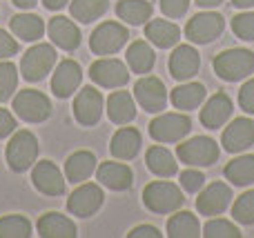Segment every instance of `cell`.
Returning <instances> with one entry per match:
<instances>
[{"instance_id":"cell-39","label":"cell","mask_w":254,"mask_h":238,"mask_svg":"<svg viewBox=\"0 0 254 238\" xmlns=\"http://www.w3.org/2000/svg\"><path fill=\"white\" fill-rule=\"evenodd\" d=\"M232 31L241 40H254V11H243L232 18Z\"/></svg>"},{"instance_id":"cell-48","label":"cell","mask_w":254,"mask_h":238,"mask_svg":"<svg viewBox=\"0 0 254 238\" xmlns=\"http://www.w3.org/2000/svg\"><path fill=\"white\" fill-rule=\"evenodd\" d=\"M36 2H38V0H13V4L20 7V9H31Z\"/></svg>"},{"instance_id":"cell-4","label":"cell","mask_w":254,"mask_h":238,"mask_svg":"<svg viewBox=\"0 0 254 238\" xmlns=\"http://www.w3.org/2000/svg\"><path fill=\"white\" fill-rule=\"evenodd\" d=\"M36 156H38V141H36L34 134L27 132V129L13 134V138L7 145L9 167L13 172H25L36 163Z\"/></svg>"},{"instance_id":"cell-47","label":"cell","mask_w":254,"mask_h":238,"mask_svg":"<svg viewBox=\"0 0 254 238\" xmlns=\"http://www.w3.org/2000/svg\"><path fill=\"white\" fill-rule=\"evenodd\" d=\"M221 2H223V0H194V4H198V7H203V9H212V7H219Z\"/></svg>"},{"instance_id":"cell-40","label":"cell","mask_w":254,"mask_h":238,"mask_svg":"<svg viewBox=\"0 0 254 238\" xmlns=\"http://www.w3.org/2000/svg\"><path fill=\"white\" fill-rule=\"evenodd\" d=\"M203 185H205V176H203V172H198V169H185V172L181 174V187H183L185 191H190V194H196Z\"/></svg>"},{"instance_id":"cell-12","label":"cell","mask_w":254,"mask_h":238,"mask_svg":"<svg viewBox=\"0 0 254 238\" xmlns=\"http://www.w3.org/2000/svg\"><path fill=\"white\" fill-rule=\"evenodd\" d=\"M103 200H105V196H103L101 187L94 185V183H85V185H80L78 190L69 196V200H67V209H69L74 216L87 218V216H92V214H96L98 209H101Z\"/></svg>"},{"instance_id":"cell-26","label":"cell","mask_w":254,"mask_h":238,"mask_svg":"<svg viewBox=\"0 0 254 238\" xmlns=\"http://www.w3.org/2000/svg\"><path fill=\"white\" fill-rule=\"evenodd\" d=\"M107 116L112 123L116 125H127L134 120L136 116V102L131 94L127 92H114L107 98Z\"/></svg>"},{"instance_id":"cell-5","label":"cell","mask_w":254,"mask_h":238,"mask_svg":"<svg viewBox=\"0 0 254 238\" xmlns=\"http://www.w3.org/2000/svg\"><path fill=\"white\" fill-rule=\"evenodd\" d=\"M225 20L216 11H201L192 16V20L185 25V36L194 45H210L223 34Z\"/></svg>"},{"instance_id":"cell-19","label":"cell","mask_w":254,"mask_h":238,"mask_svg":"<svg viewBox=\"0 0 254 238\" xmlns=\"http://www.w3.org/2000/svg\"><path fill=\"white\" fill-rule=\"evenodd\" d=\"M80 80H83V71H80V65L74 60H63L61 65L56 67L52 78V92L56 94L58 98H67L78 89Z\"/></svg>"},{"instance_id":"cell-24","label":"cell","mask_w":254,"mask_h":238,"mask_svg":"<svg viewBox=\"0 0 254 238\" xmlns=\"http://www.w3.org/2000/svg\"><path fill=\"white\" fill-rule=\"evenodd\" d=\"M38 234L43 238H74L76 225L63 214L49 212L38 221Z\"/></svg>"},{"instance_id":"cell-1","label":"cell","mask_w":254,"mask_h":238,"mask_svg":"<svg viewBox=\"0 0 254 238\" xmlns=\"http://www.w3.org/2000/svg\"><path fill=\"white\" fill-rule=\"evenodd\" d=\"M214 71L221 80H228V83H237L243 80L254 71V53L250 49H225V51L216 53L214 56Z\"/></svg>"},{"instance_id":"cell-36","label":"cell","mask_w":254,"mask_h":238,"mask_svg":"<svg viewBox=\"0 0 254 238\" xmlns=\"http://www.w3.org/2000/svg\"><path fill=\"white\" fill-rule=\"evenodd\" d=\"M232 216L241 225H254V190L241 194L232 205Z\"/></svg>"},{"instance_id":"cell-13","label":"cell","mask_w":254,"mask_h":238,"mask_svg":"<svg viewBox=\"0 0 254 238\" xmlns=\"http://www.w3.org/2000/svg\"><path fill=\"white\" fill-rule=\"evenodd\" d=\"M230 203H232V190L228 183H212L198 194L196 209L203 216H219L228 209Z\"/></svg>"},{"instance_id":"cell-42","label":"cell","mask_w":254,"mask_h":238,"mask_svg":"<svg viewBox=\"0 0 254 238\" xmlns=\"http://www.w3.org/2000/svg\"><path fill=\"white\" fill-rule=\"evenodd\" d=\"M239 105L243 111L254 114V78H250L241 89H239Z\"/></svg>"},{"instance_id":"cell-29","label":"cell","mask_w":254,"mask_h":238,"mask_svg":"<svg viewBox=\"0 0 254 238\" xmlns=\"http://www.w3.org/2000/svg\"><path fill=\"white\" fill-rule=\"evenodd\" d=\"M145 163H147L149 172L156 174V176H163V178L174 176L176 169H179V165H176L172 151L165 149V147H161V145L152 147V149L147 151V156H145Z\"/></svg>"},{"instance_id":"cell-15","label":"cell","mask_w":254,"mask_h":238,"mask_svg":"<svg viewBox=\"0 0 254 238\" xmlns=\"http://www.w3.org/2000/svg\"><path fill=\"white\" fill-rule=\"evenodd\" d=\"M221 145L230 154L246 151L248 147L254 145V120L250 118H234L228 125V129L221 136Z\"/></svg>"},{"instance_id":"cell-41","label":"cell","mask_w":254,"mask_h":238,"mask_svg":"<svg viewBox=\"0 0 254 238\" xmlns=\"http://www.w3.org/2000/svg\"><path fill=\"white\" fill-rule=\"evenodd\" d=\"M190 0H161V11L167 18H181L188 13Z\"/></svg>"},{"instance_id":"cell-35","label":"cell","mask_w":254,"mask_h":238,"mask_svg":"<svg viewBox=\"0 0 254 238\" xmlns=\"http://www.w3.org/2000/svg\"><path fill=\"white\" fill-rule=\"evenodd\" d=\"M29 234H31V225L20 214L0 218V238H27Z\"/></svg>"},{"instance_id":"cell-21","label":"cell","mask_w":254,"mask_h":238,"mask_svg":"<svg viewBox=\"0 0 254 238\" xmlns=\"http://www.w3.org/2000/svg\"><path fill=\"white\" fill-rule=\"evenodd\" d=\"M96 176L103 185L114 191L129 190L131 183H134V174L123 163H101V167L96 169Z\"/></svg>"},{"instance_id":"cell-17","label":"cell","mask_w":254,"mask_h":238,"mask_svg":"<svg viewBox=\"0 0 254 238\" xmlns=\"http://www.w3.org/2000/svg\"><path fill=\"white\" fill-rule=\"evenodd\" d=\"M232 111H234V107H232L230 96H228V94H223V92H219V94H214V96H210V100L203 105L198 118H201L203 127L219 129V127H223V125L230 120Z\"/></svg>"},{"instance_id":"cell-18","label":"cell","mask_w":254,"mask_h":238,"mask_svg":"<svg viewBox=\"0 0 254 238\" xmlns=\"http://www.w3.org/2000/svg\"><path fill=\"white\" fill-rule=\"evenodd\" d=\"M31 181L36 190L47 196H61L65 191V178L52 160H40L31 172Z\"/></svg>"},{"instance_id":"cell-10","label":"cell","mask_w":254,"mask_h":238,"mask_svg":"<svg viewBox=\"0 0 254 238\" xmlns=\"http://www.w3.org/2000/svg\"><path fill=\"white\" fill-rule=\"evenodd\" d=\"M134 96L138 105L149 114H158L167 105V89L156 76H143L134 85Z\"/></svg>"},{"instance_id":"cell-22","label":"cell","mask_w":254,"mask_h":238,"mask_svg":"<svg viewBox=\"0 0 254 238\" xmlns=\"http://www.w3.org/2000/svg\"><path fill=\"white\" fill-rule=\"evenodd\" d=\"M145 36H147L149 43L156 45V47L170 49L181 40V29L174 22L156 18V20H149L147 25H145Z\"/></svg>"},{"instance_id":"cell-14","label":"cell","mask_w":254,"mask_h":238,"mask_svg":"<svg viewBox=\"0 0 254 238\" xmlns=\"http://www.w3.org/2000/svg\"><path fill=\"white\" fill-rule=\"evenodd\" d=\"M198 67H201V56L192 45H176L174 51L170 56V74L172 78L181 80H192L196 76Z\"/></svg>"},{"instance_id":"cell-38","label":"cell","mask_w":254,"mask_h":238,"mask_svg":"<svg viewBox=\"0 0 254 238\" xmlns=\"http://www.w3.org/2000/svg\"><path fill=\"white\" fill-rule=\"evenodd\" d=\"M203 232H205L203 236H207V238H239L241 236L239 227L230 221H223V218H212V221H207Z\"/></svg>"},{"instance_id":"cell-3","label":"cell","mask_w":254,"mask_h":238,"mask_svg":"<svg viewBox=\"0 0 254 238\" xmlns=\"http://www.w3.org/2000/svg\"><path fill=\"white\" fill-rule=\"evenodd\" d=\"M176 156L190 167H210L219 160V145L207 136H194L176 147Z\"/></svg>"},{"instance_id":"cell-33","label":"cell","mask_w":254,"mask_h":238,"mask_svg":"<svg viewBox=\"0 0 254 238\" xmlns=\"http://www.w3.org/2000/svg\"><path fill=\"white\" fill-rule=\"evenodd\" d=\"M201 234L198 218L190 212H179L167 221V236L172 238H196Z\"/></svg>"},{"instance_id":"cell-11","label":"cell","mask_w":254,"mask_h":238,"mask_svg":"<svg viewBox=\"0 0 254 238\" xmlns=\"http://www.w3.org/2000/svg\"><path fill=\"white\" fill-rule=\"evenodd\" d=\"M89 76L96 85L107 89H116V87H123V85L129 80V71L121 60L116 58H101L96 60L92 67H89Z\"/></svg>"},{"instance_id":"cell-37","label":"cell","mask_w":254,"mask_h":238,"mask_svg":"<svg viewBox=\"0 0 254 238\" xmlns=\"http://www.w3.org/2000/svg\"><path fill=\"white\" fill-rule=\"evenodd\" d=\"M16 85H18V69L13 62L4 60L0 62V102L9 100L11 94L16 92Z\"/></svg>"},{"instance_id":"cell-45","label":"cell","mask_w":254,"mask_h":238,"mask_svg":"<svg viewBox=\"0 0 254 238\" xmlns=\"http://www.w3.org/2000/svg\"><path fill=\"white\" fill-rule=\"evenodd\" d=\"M158 236H161V232L152 225H138L129 232V238H158Z\"/></svg>"},{"instance_id":"cell-49","label":"cell","mask_w":254,"mask_h":238,"mask_svg":"<svg viewBox=\"0 0 254 238\" xmlns=\"http://www.w3.org/2000/svg\"><path fill=\"white\" fill-rule=\"evenodd\" d=\"M232 4L239 9H250L254 7V0H232Z\"/></svg>"},{"instance_id":"cell-23","label":"cell","mask_w":254,"mask_h":238,"mask_svg":"<svg viewBox=\"0 0 254 238\" xmlns=\"http://www.w3.org/2000/svg\"><path fill=\"white\" fill-rule=\"evenodd\" d=\"M140 149V134L134 127H123L114 134L110 143V151L119 160H131Z\"/></svg>"},{"instance_id":"cell-2","label":"cell","mask_w":254,"mask_h":238,"mask_svg":"<svg viewBox=\"0 0 254 238\" xmlns=\"http://www.w3.org/2000/svg\"><path fill=\"white\" fill-rule=\"evenodd\" d=\"M183 191L174 183L156 181L143 190V203L154 214H172L183 205Z\"/></svg>"},{"instance_id":"cell-31","label":"cell","mask_w":254,"mask_h":238,"mask_svg":"<svg viewBox=\"0 0 254 238\" xmlns=\"http://www.w3.org/2000/svg\"><path fill=\"white\" fill-rule=\"evenodd\" d=\"M11 31L18 38L27 40V43H34V40L43 38L45 34V25L38 16L34 13H18L11 18Z\"/></svg>"},{"instance_id":"cell-44","label":"cell","mask_w":254,"mask_h":238,"mask_svg":"<svg viewBox=\"0 0 254 238\" xmlns=\"http://www.w3.org/2000/svg\"><path fill=\"white\" fill-rule=\"evenodd\" d=\"M13 132H16V118L7 109L0 107V138H7Z\"/></svg>"},{"instance_id":"cell-7","label":"cell","mask_w":254,"mask_h":238,"mask_svg":"<svg viewBox=\"0 0 254 238\" xmlns=\"http://www.w3.org/2000/svg\"><path fill=\"white\" fill-rule=\"evenodd\" d=\"M129 38V31L125 29L121 22H103L94 29L92 38H89V47H92L94 53L98 56H110V53H116L121 47L127 43Z\"/></svg>"},{"instance_id":"cell-6","label":"cell","mask_w":254,"mask_h":238,"mask_svg":"<svg viewBox=\"0 0 254 238\" xmlns=\"http://www.w3.org/2000/svg\"><path fill=\"white\" fill-rule=\"evenodd\" d=\"M192 132V120L185 114H161L149 123V136L156 143H179Z\"/></svg>"},{"instance_id":"cell-32","label":"cell","mask_w":254,"mask_h":238,"mask_svg":"<svg viewBox=\"0 0 254 238\" xmlns=\"http://www.w3.org/2000/svg\"><path fill=\"white\" fill-rule=\"evenodd\" d=\"M154 60H156L154 49L149 47V43H145V40H136V43H131L129 49H127V65H129L131 71H136V74H147L154 67Z\"/></svg>"},{"instance_id":"cell-25","label":"cell","mask_w":254,"mask_h":238,"mask_svg":"<svg viewBox=\"0 0 254 238\" xmlns=\"http://www.w3.org/2000/svg\"><path fill=\"white\" fill-rule=\"evenodd\" d=\"M94 169H96V156L92 151H76L65 163V176L69 183L78 185V183L87 181L92 176Z\"/></svg>"},{"instance_id":"cell-27","label":"cell","mask_w":254,"mask_h":238,"mask_svg":"<svg viewBox=\"0 0 254 238\" xmlns=\"http://www.w3.org/2000/svg\"><path fill=\"white\" fill-rule=\"evenodd\" d=\"M170 100L176 109H196L205 100V87L201 83H183L174 87V92L170 94Z\"/></svg>"},{"instance_id":"cell-16","label":"cell","mask_w":254,"mask_h":238,"mask_svg":"<svg viewBox=\"0 0 254 238\" xmlns=\"http://www.w3.org/2000/svg\"><path fill=\"white\" fill-rule=\"evenodd\" d=\"M74 116L80 125L92 127L103 116V96L94 87H83L74 100Z\"/></svg>"},{"instance_id":"cell-28","label":"cell","mask_w":254,"mask_h":238,"mask_svg":"<svg viewBox=\"0 0 254 238\" xmlns=\"http://www.w3.org/2000/svg\"><path fill=\"white\" fill-rule=\"evenodd\" d=\"M223 174L232 185H239V187L252 185L254 183V154H246V156H239V158L230 160L225 165Z\"/></svg>"},{"instance_id":"cell-30","label":"cell","mask_w":254,"mask_h":238,"mask_svg":"<svg viewBox=\"0 0 254 238\" xmlns=\"http://www.w3.org/2000/svg\"><path fill=\"white\" fill-rule=\"evenodd\" d=\"M116 13L127 25H145L152 18V4L147 0H119Z\"/></svg>"},{"instance_id":"cell-34","label":"cell","mask_w":254,"mask_h":238,"mask_svg":"<svg viewBox=\"0 0 254 238\" xmlns=\"http://www.w3.org/2000/svg\"><path fill=\"white\" fill-rule=\"evenodd\" d=\"M110 7V0H71L69 13L80 22H94Z\"/></svg>"},{"instance_id":"cell-20","label":"cell","mask_w":254,"mask_h":238,"mask_svg":"<svg viewBox=\"0 0 254 238\" xmlns=\"http://www.w3.org/2000/svg\"><path fill=\"white\" fill-rule=\"evenodd\" d=\"M47 31H49V38L61 49H65V51H74L80 45L78 27L74 25V20H69V18H65V16H54L52 20H49Z\"/></svg>"},{"instance_id":"cell-8","label":"cell","mask_w":254,"mask_h":238,"mask_svg":"<svg viewBox=\"0 0 254 238\" xmlns=\"http://www.w3.org/2000/svg\"><path fill=\"white\" fill-rule=\"evenodd\" d=\"M13 111L27 123H43L52 114V102L38 89H25L13 98Z\"/></svg>"},{"instance_id":"cell-43","label":"cell","mask_w":254,"mask_h":238,"mask_svg":"<svg viewBox=\"0 0 254 238\" xmlns=\"http://www.w3.org/2000/svg\"><path fill=\"white\" fill-rule=\"evenodd\" d=\"M16 51H18V43L4 29H0V58H9Z\"/></svg>"},{"instance_id":"cell-9","label":"cell","mask_w":254,"mask_h":238,"mask_svg":"<svg viewBox=\"0 0 254 238\" xmlns=\"http://www.w3.org/2000/svg\"><path fill=\"white\" fill-rule=\"evenodd\" d=\"M56 62V49L52 45H36L31 47L29 51L22 56V62H20V71L25 76V80H43L45 76L49 74V69L54 67Z\"/></svg>"},{"instance_id":"cell-46","label":"cell","mask_w":254,"mask_h":238,"mask_svg":"<svg viewBox=\"0 0 254 238\" xmlns=\"http://www.w3.org/2000/svg\"><path fill=\"white\" fill-rule=\"evenodd\" d=\"M43 2H45V7H47V9H54V11H56V9L65 7L69 0H43Z\"/></svg>"}]
</instances>
